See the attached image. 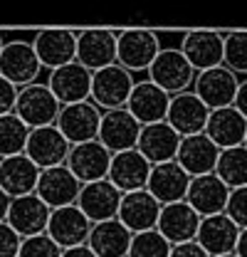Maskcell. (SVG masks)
Wrapping results in <instances>:
<instances>
[{
  "label": "cell",
  "instance_id": "ab89813d",
  "mask_svg": "<svg viewBox=\"0 0 247 257\" xmlns=\"http://www.w3.org/2000/svg\"><path fill=\"white\" fill-rule=\"evenodd\" d=\"M171 257H210L195 240L190 242H183V245H173L171 247Z\"/></svg>",
  "mask_w": 247,
  "mask_h": 257
},
{
  "label": "cell",
  "instance_id": "60d3db41",
  "mask_svg": "<svg viewBox=\"0 0 247 257\" xmlns=\"http://www.w3.org/2000/svg\"><path fill=\"white\" fill-rule=\"evenodd\" d=\"M232 106H235V109L247 119V77L245 79H240V84H237V94H235Z\"/></svg>",
  "mask_w": 247,
  "mask_h": 257
},
{
  "label": "cell",
  "instance_id": "5bb4252c",
  "mask_svg": "<svg viewBox=\"0 0 247 257\" xmlns=\"http://www.w3.org/2000/svg\"><path fill=\"white\" fill-rule=\"evenodd\" d=\"M69 141L60 134L57 126H42V128H32L28 136V146H25V156L40 168H57L67 163L69 156Z\"/></svg>",
  "mask_w": 247,
  "mask_h": 257
},
{
  "label": "cell",
  "instance_id": "b9f144b4",
  "mask_svg": "<svg viewBox=\"0 0 247 257\" xmlns=\"http://www.w3.org/2000/svg\"><path fill=\"white\" fill-rule=\"evenodd\" d=\"M62 257H96L87 247V245H79V247H69V250H62Z\"/></svg>",
  "mask_w": 247,
  "mask_h": 257
},
{
  "label": "cell",
  "instance_id": "277c9868",
  "mask_svg": "<svg viewBox=\"0 0 247 257\" xmlns=\"http://www.w3.org/2000/svg\"><path fill=\"white\" fill-rule=\"evenodd\" d=\"M60 101L50 92V87L45 84V79L35 82L30 87L18 89V101H15V116L30 128L42 126H55L57 116H60Z\"/></svg>",
  "mask_w": 247,
  "mask_h": 257
},
{
  "label": "cell",
  "instance_id": "f35d334b",
  "mask_svg": "<svg viewBox=\"0 0 247 257\" xmlns=\"http://www.w3.org/2000/svg\"><path fill=\"white\" fill-rule=\"evenodd\" d=\"M18 101V87H13L5 77H0V116L13 114Z\"/></svg>",
  "mask_w": 247,
  "mask_h": 257
},
{
  "label": "cell",
  "instance_id": "44dd1931",
  "mask_svg": "<svg viewBox=\"0 0 247 257\" xmlns=\"http://www.w3.org/2000/svg\"><path fill=\"white\" fill-rule=\"evenodd\" d=\"M119 205H121V193L106 178L94 181V183H84L82 191H79V198H77V208L92 220V225L116 218Z\"/></svg>",
  "mask_w": 247,
  "mask_h": 257
},
{
  "label": "cell",
  "instance_id": "83f0119b",
  "mask_svg": "<svg viewBox=\"0 0 247 257\" xmlns=\"http://www.w3.org/2000/svg\"><path fill=\"white\" fill-rule=\"evenodd\" d=\"M188 186H190V176L176 161H168V163H158L151 168L146 191L151 193L161 205H171V203L185 200Z\"/></svg>",
  "mask_w": 247,
  "mask_h": 257
},
{
  "label": "cell",
  "instance_id": "5b68a950",
  "mask_svg": "<svg viewBox=\"0 0 247 257\" xmlns=\"http://www.w3.org/2000/svg\"><path fill=\"white\" fill-rule=\"evenodd\" d=\"M136 77L131 72H126L119 64L104 67L92 74V94L89 101L104 114V111H116V109H126L129 96L134 92Z\"/></svg>",
  "mask_w": 247,
  "mask_h": 257
},
{
  "label": "cell",
  "instance_id": "f546056e",
  "mask_svg": "<svg viewBox=\"0 0 247 257\" xmlns=\"http://www.w3.org/2000/svg\"><path fill=\"white\" fill-rule=\"evenodd\" d=\"M37 181H40V168L25 154L0 159V188L10 198L35 193Z\"/></svg>",
  "mask_w": 247,
  "mask_h": 257
},
{
  "label": "cell",
  "instance_id": "bcb514c9",
  "mask_svg": "<svg viewBox=\"0 0 247 257\" xmlns=\"http://www.w3.org/2000/svg\"><path fill=\"white\" fill-rule=\"evenodd\" d=\"M0 50H3V37H0Z\"/></svg>",
  "mask_w": 247,
  "mask_h": 257
},
{
  "label": "cell",
  "instance_id": "7a4b0ae2",
  "mask_svg": "<svg viewBox=\"0 0 247 257\" xmlns=\"http://www.w3.org/2000/svg\"><path fill=\"white\" fill-rule=\"evenodd\" d=\"M146 79L154 82L156 87L163 89L168 96H176L193 89L195 69L188 64L181 47H161L154 64L146 72Z\"/></svg>",
  "mask_w": 247,
  "mask_h": 257
},
{
  "label": "cell",
  "instance_id": "d590c367",
  "mask_svg": "<svg viewBox=\"0 0 247 257\" xmlns=\"http://www.w3.org/2000/svg\"><path fill=\"white\" fill-rule=\"evenodd\" d=\"M18 257H62V250L47 232H42V235L23 237Z\"/></svg>",
  "mask_w": 247,
  "mask_h": 257
},
{
  "label": "cell",
  "instance_id": "4316f807",
  "mask_svg": "<svg viewBox=\"0 0 247 257\" xmlns=\"http://www.w3.org/2000/svg\"><path fill=\"white\" fill-rule=\"evenodd\" d=\"M178 146H181V136L168 126L166 121H158V124L141 126L136 151L149 161L151 166H158V163L176 161Z\"/></svg>",
  "mask_w": 247,
  "mask_h": 257
},
{
  "label": "cell",
  "instance_id": "603a6c76",
  "mask_svg": "<svg viewBox=\"0 0 247 257\" xmlns=\"http://www.w3.org/2000/svg\"><path fill=\"white\" fill-rule=\"evenodd\" d=\"M200 220H203V218H200L185 200H181V203L161 205L156 230H158L171 245H183V242L195 240Z\"/></svg>",
  "mask_w": 247,
  "mask_h": 257
},
{
  "label": "cell",
  "instance_id": "e0dca14e",
  "mask_svg": "<svg viewBox=\"0 0 247 257\" xmlns=\"http://www.w3.org/2000/svg\"><path fill=\"white\" fill-rule=\"evenodd\" d=\"M72 176L84 186V183H94V181H104L109 176V166H111V154L94 139L87 144H77L69 149V156L64 163Z\"/></svg>",
  "mask_w": 247,
  "mask_h": 257
},
{
  "label": "cell",
  "instance_id": "2e32d148",
  "mask_svg": "<svg viewBox=\"0 0 247 257\" xmlns=\"http://www.w3.org/2000/svg\"><path fill=\"white\" fill-rule=\"evenodd\" d=\"M45 232L60 245V250L79 247V245H87L89 240L92 220L77 205H67V208H57L50 213V223Z\"/></svg>",
  "mask_w": 247,
  "mask_h": 257
},
{
  "label": "cell",
  "instance_id": "f1b7e54d",
  "mask_svg": "<svg viewBox=\"0 0 247 257\" xmlns=\"http://www.w3.org/2000/svg\"><path fill=\"white\" fill-rule=\"evenodd\" d=\"M205 136L215 144L220 151L225 149H235V146H245L247 136V119L235 109V106H225L210 111Z\"/></svg>",
  "mask_w": 247,
  "mask_h": 257
},
{
  "label": "cell",
  "instance_id": "484cf974",
  "mask_svg": "<svg viewBox=\"0 0 247 257\" xmlns=\"http://www.w3.org/2000/svg\"><path fill=\"white\" fill-rule=\"evenodd\" d=\"M237 237H240V227L232 223L225 213H220V215H208V218L200 220L195 242L210 257H220L235 252Z\"/></svg>",
  "mask_w": 247,
  "mask_h": 257
},
{
  "label": "cell",
  "instance_id": "ac0fdd59",
  "mask_svg": "<svg viewBox=\"0 0 247 257\" xmlns=\"http://www.w3.org/2000/svg\"><path fill=\"white\" fill-rule=\"evenodd\" d=\"M151 163L144 159L136 149L131 151H121L111 156V166H109V176L106 181L121 193H136V191H146L149 176H151Z\"/></svg>",
  "mask_w": 247,
  "mask_h": 257
},
{
  "label": "cell",
  "instance_id": "4dcf8cb0",
  "mask_svg": "<svg viewBox=\"0 0 247 257\" xmlns=\"http://www.w3.org/2000/svg\"><path fill=\"white\" fill-rule=\"evenodd\" d=\"M131 232L124 227L116 218L104 220V223H94L87 247L96 257H126L131 247Z\"/></svg>",
  "mask_w": 247,
  "mask_h": 257
},
{
  "label": "cell",
  "instance_id": "8fae6325",
  "mask_svg": "<svg viewBox=\"0 0 247 257\" xmlns=\"http://www.w3.org/2000/svg\"><path fill=\"white\" fill-rule=\"evenodd\" d=\"M77 32V60L84 69L99 72L116 64V30H74Z\"/></svg>",
  "mask_w": 247,
  "mask_h": 257
},
{
  "label": "cell",
  "instance_id": "cb8c5ba5",
  "mask_svg": "<svg viewBox=\"0 0 247 257\" xmlns=\"http://www.w3.org/2000/svg\"><path fill=\"white\" fill-rule=\"evenodd\" d=\"M158 213H161V203H158L149 191L124 193L116 220H119L131 235H136V232L156 230Z\"/></svg>",
  "mask_w": 247,
  "mask_h": 257
},
{
  "label": "cell",
  "instance_id": "3957f363",
  "mask_svg": "<svg viewBox=\"0 0 247 257\" xmlns=\"http://www.w3.org/2000/svg\"><path fill=\"white\" fill-rule=\"evenodd\" d=\"M161 52V37L154 30H116V64L126 72L146 74Z\"/></svg>",
  "mask_w": 247,
  "mask_h": 257
},
{
  "label": "cell",
  "instance_id": "1f68e13d",
  "mask_svg": "<svg viewBox=\"0 0 247 257\" xmlns=\"http://www.w3.org/2000/svg\"><path fill=\"white\" fill-rule=\"evenodd\" d=\"M215 176L230 188H245L247 186V149L245 146H235V149H225L220 151V159L215 166Z\"/></svg>",
  "mask_w": 247,
  "mask_h": 257
},
{
  "label": "cell",
  "instance_id": "ffe728a7",
  "mask_svg": "<svg viewBox=\"0 0 247 257\" xmlns=\"http://www.w3.org/2000/svg\"><path fill=\"white\" fill-rule=\"evenodd\" d=\"M50 213L52 210L35 193H30V195H20V198L10 200L5 223L10 225L20 237H32V235H42L47 230Z\"/></svg>",
  "mask_w": 247,
  "mask_h": 257
},
{
  "label": "cell",
  "instance_id": "9c48e42d",
  "mask_svg": "<svg viewBox=\"0 0 247 257\" xmlns=\"http://www.w3.org/2000/svg\"><path fill=\"white\" fill-rule=\"evenodd\" d=\"M181 52L188 60V64L198 72L213 69L222 64V55H225V35L215 30H193L185 32L181 37Z\"/></svg>",
  "mask_w": 247,
  "mask_h": 257
},
{
  "label": "cell",
  "instance_id": "e575fe53",
  "mask_svg": "<svg viewBox=\"0 0 247 257\" xmlns=\"http://www.w3.org/2000/svg\"><path fill=\"white\" fill-rule=\"evenodd\" d=\"M222 64H225L235 77H247V30L227 32V35H225Z\"/></svg>",
  "mask_w": 247,
  "mask_h": 257
},
{
  "label": "cell",
  "instance_id": "6da1fadb",
  "mask_svg": "<svg viewBox=\"0 0 247 257\" xmlns=\"http://www.w3.org/2000/svg\"><path fill=\"white\" fill-rule=\"evenodd\" d=\"M0 37H3L0 77H5L18 89L40 82L42 67H40V60H37L35 50H32L30 37H25V32L13 35V32H5V30H0Z\"/></svg>",
  "mask_w": 247,
  "mask_h": 257
},
{
  "label": "cell",
  "instance_id": "ee69618b",
  "mask_svg": "<svg viewBox=\"0 0 247 257\" xmlns=\"http://www.w3.org/2000/svg\"><path fill=\"white\" fill-rule=\"evenodd\" d=\"M235 255H237V257H247V230H240V237H237Z\"/></svg>",
  "mask_w": 247,
  "mask_h": 257
},
{
  "label": "cell",
  "instance_id": "7402d4cb",
  "mask_svg": "<svg viewBox=\"0 0 247 257\" xmlns=\"http://www.w3.org/2000/svg\"><path fill=\"white\" fill-rule=\"evenodd\" d=\"M217 159H220V149L205 134L183 136L181 146H178V154H176V163L183 168L190 178L215 173Z\"/></svg>",
  "mask_w": 247,
  "mask_h": 257
},
{
  "label": "cell",
  "instance_id": "7dc6e473",
  "mask_svg": "<svg viewBox=\"0 0 247 257\" xmlns=\"http://www.w3.org/2000/svg\"><path fill=\"white\" fill-rule=\"evenodd\" d=\"M245 149H247V136H245Z\"/></svg>",
  "mask_w": 247,
  "mask_h": 257
},
{
  "label": "cell",
  "instance_id": "74e56055",
  "mask_svg": "<svg viewBox=\"0 0 247 257\" xmlns=\"http://www.w3.org/2000/svg\"><path fill=\"white\" fill-rule=\"evenodd\" d=\"M23 237L8 223H0V257H18Z\"/></svg>",
  "mask_w": 247,
  "mask_h": 257
},
{
  "label": "cell",
  "instance_id": "7bdbcfd3",
  "mask_svg": "<svg viewBox=\"0 0 247 257\" xmlns=\"http://www.w3.org/2000/svg\"><path fill=\"white\" fill-rule=\"evenodd\" d=\"M10 195L0 188V223H5V218H8V208H10Z\"/></svg>",
  "mask_w": 247,
  "mask_h": 257
},
{
  "label": "cell",
  "instance_id": "d4e9b609",
  "mask_svg": "<svg viewBox=\"0 0 247 257\" xmlns=\"http://www.w3.org/2000/svg\"><path fill=\"white\" fill-rule=\"evenodd\" d=\"M227 198H230V188L217 178L215 173L190 178V186H188V193H185V203H188L200 218L225 213Z\"/></svg>",
  "mask_w": 247,
  "mask_h": 257
},
{
  "label": "cell",
  "instance_id": "f6af8a7d",
  "mask_svg": "<svg viewBox=\"0 0 247 257\" xmlns=\"http://www.w3.org/2000/svg\"><path fill=\"white\" fill-rule=\"evenodd\" d=\"M220 257H237V255H235V252H232V255H220Z\"/></svg>",
  "mask_w": 247,
  "mask_h": 257
},
{
  "label": "cell",
  "instance_id": "836d02e7",
  "mask_svg": "<svg viewBox=\"0 0 247 257\" xmlns=\"http://www.w3.org/2000/svg\"><path fill=\"white\" fill-rule=\"evenodd\" d=\"M171 247L173 245L158 230H146L131 237V247L126 257H171Z\"/></svg>",
  "mask_w": 247,
  "mask_h": 257
},
{
  "label": "cell",
  "instance_id": "52a82bcc",
  "mask_svg": "<svg viewBox=\"0 0 247 257\" xmlns=\"http://www.w3.org/2000/svg\"><path fill=\"white\" fill-rule=\"evenodd\" d=\"M237 84H240V79L225 64H220V67H213V69H205V72L195 74L193 94L198 96L210 111H215V109L232 106L235 94H237Z\"/></svg>",
  "mask_w": 247,
  "mask_h": 257
},
{
  "label": "cell",
  "instance_id": "4fadbf2b",
  "mask_svg": "<svg viewBox=\"0 0 247 257\" xmlns=\"http://www.w3.org/2000/svg\"><path fill=\"white\" fill-rule=\"evenodd\" d=\"M79 191H82V183L72 176V171L67 166H57V168L40 171L35 195L50 210H57V208H67V205H77Z\"/></svg>",
  "mask_w": 247,
  "mask_h": 257
},
{
  "label": "cell",
  "instance_id": "d6986e66",
  "mask_svg": "<svg viewBox=\"0 0 247 257\" xmlns=\"http://www.w3.org/2000/svg\"><path fill=\"white\" fill-rule=\"evenodd\" d=\"M168 104H171V96L166 94L163 89H158L154 82H149L146 77H141V79H136V84H134V92L129 96L126 111H129L141 126H149V124L166 121Z\"/></svg>",
  "mask_w": 247,
  "mask_h": 257
},
{
  "label": "cell",
  "instance_id": "8992f818",
  "mask_svg": "<svg viewBox=\"0 0 247 257\" xmlns=\"http://www.w3.org/2000/svg\"><path fill=\"white\" fill-rule=\"evenodd\" d=\"M30 42L37 60H40L42 72L60 69L77 60V32L74 30H60V28L37 30L32 32Z\"/></svg>",
  "mask_w": 247,
  "mask_h": 257
},
{
  "label": "cell",
  "instance_id": "30bf717a",
  "mask_svg": "<svg viewBox=\"0 0 247 257\" xmlns=\"http://www.w3.org/2000/svg\"><path fill=\"white\" fill-rule=\"evenodd\" d=\"M99 124H101V111L92 101H79V104L62 106L55 126L69 141V146H77V144L94 141L99 136Z\"/></svg>",
  "mask_w": 247,
  "mask_h": 257
},
{
  "label": "cell",
  "instance_id": "d6a6232c",
  "mask_svg": "<svg viewBox=\"0 0 247 257\" xmlns=\"http://www.w3.org/2000/svg\"><path fill=\"white\" fill-rule=\"evenodd\" d=\"M28 136H30V128L25 126L15 114L0 116V159L25 154Z\"/></svg>",
  "mask_w": 247,
  "mask_h": 257
},
{
  "label": "cell",
  "instance_id": "7c38bea8",
  "mask_svg": "<svg viewBox=\"0 0 247 257\" xmlns=\"http://www.w3.org/2000/svg\"><path fill=\"white\" fill-rule=\"evenodd\" d=\"M208 119H210V109L193 94V89L171 96L166 124L173 128L181 139L183 136H195V134H205Z\"/></svg>",
  "mask_w": 247,
  "mask_h": 257
},
{
  "label": "cell",
  "instance_id": "9a60e30c",
  "mask_svg": "<svg viewBox=\"0 0 247 257\" xmlns=\"http://www.w3.org/2000/svg\"><path fill=\"white\" fill-rule=\"evenodd\" d=\"M139 134H141V124L126 109H116V111H104L101 114L96 141L114 156V154L136 149Z\"/></svg>",
  "mask_w": 247,
  "mask_h": 257
},
{
  "label": "cell",
  "instance_id": "8d00e7d4",
  "mask_svg": "<svg viewBox=\"0 0 247 257\" xmlns=\"http://www.w3.org/2000/svg\"><path fill=\"white\" fill-rule=\"evenodd\" d=\"M225 215L237 225L240 230H247V186L245 188L230 191L227 205H225Z\"/></svg>",
  "mask_w": 247,
  "mask_h": 257
},
{
  "label": "cell",
  "instance_id": "ba28073f",
  "mask_svg": "<svg viewBox=\"0 0 247 257\" xmlns=\"http://www.w3.org/2000/svg\"><path fill=\"white\" fill-rule=\"evenodd\" d=\"M45 84L50 87V92L60 101V106L67 104H79V101H89L92 94V72L84 69L79 62H69L47 72Z\"/></svg>",
  "mask_w": 247,
  "mask_h": 257
}]
</instances>
